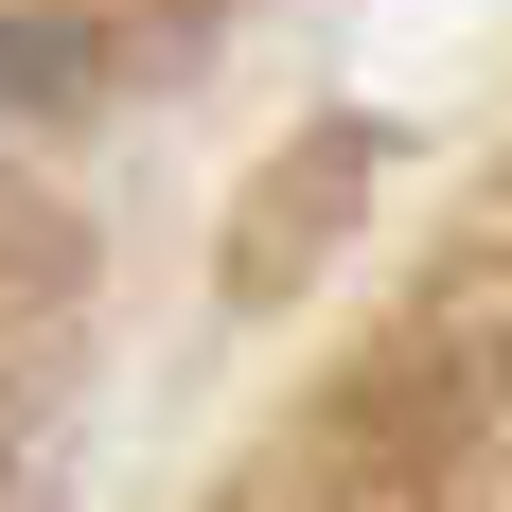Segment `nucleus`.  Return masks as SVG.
<instances>
[{"label":"nucleus","instance_id":"obj_1","mask_svg":"<svg viewBox=\"0 0 512 512\" xmlns=\"http://www.w3.org/2000/svg\"><path fill=\"white\" fill-rule=\"evenodd\" d=\"M0 53H18V36H0ZM0 89H18V71H0Z\"/></svg>","mask_w":512,"mask_h":512}]
</instances>
